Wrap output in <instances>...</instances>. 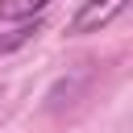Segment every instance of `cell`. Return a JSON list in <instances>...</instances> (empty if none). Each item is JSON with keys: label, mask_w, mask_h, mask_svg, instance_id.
Instances as JSON below:
<instances>
[{"label": "cell", "mask_w": 133, "mask_h": 133, "mask_svg": "<svg viewBox=\"0 0 133 133\" xmlns=\"http://www.w3.org/2000/svg\"><path fill=\"white\" fill-rule=\"evenodd\" d=\"M54 0H0V25H12V21H37Z\"/></svg>", "instance_id": "2"}, {"label": "cell", "mask_w": 133, "mask_h": 133, "mask_svg": "<svg viewBox=\"0 0 133 133\" xmlns=\"http://www.w3.org/2000/svg\"><path fill=\"white\" fill-rule=\"evenodd\" d=\"M125 8H133V0H83V4H79V12L71 17L66 33H71V37L100 33V29H108V25H112Z\"/></svg>", "instance_id": "1"}, {"label": "cell", "mask_w": 133, "mask_h": 133, "mask_svg": "<svg viewBox=\"0 0 133 133\" xmlns=\"http://www.w3.org/2000/svg\"><path fill=\"white\" fill-rule=\"evenodd\" d=\"M0 96H4V87H0Z\"/></svg>", "instance_id": "4"}, {"label": "cell", "mask_w": 133, "mask_h": 133, "mask_svg": "<svg viewBox=\"0 0 133 133\" xmlns=\"http://www.w3.org/2000/svg\"><path fill=\"white\" fill-rule=\"evenodd\" d=\"M37 33H42V17H37V21H25V25L12 29V33H0V54H12V50H21V46H29Z\"/></svg>", "instance_id": "3"}]
</instances>
